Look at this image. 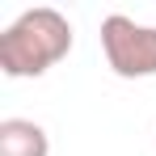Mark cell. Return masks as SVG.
<instances>
[{"label": "cell", "mask_w": 156, "mask_h": 156, "mask_svg": "<svg viewBox=\"0 0 156 156\" xmlns=\"http://www.w3.org/2000/svg\"><path fill=\"white\" fill-rule=\"evenodd\" d=\"M72 51V21L59 9H26L0 34V72L13 80H30L51 72Z\"/></svg>", "instance_id": "1"}, {"label": "cell", "mask_w": 156, "mask_h": 156, "mask_svg": "<svg viewBox=\"0 0 156 156\" xmlns=\"http://www.w3.org/2000/svg\"><path fill=\"white\" fill-rule=\"evenodd\" d=\"M101 51L110 72L122 80L156 76V26H139L122 13H110L101 21Z\"/></svg>", "instance_id": "2"}, {"label": "cell", "mask_w": 156, "mask_h": 156, "mask_svg": "<svg viewBox=\"0 0 156 156\" xmlns=\"http://www.w3.org/2000/svg\"><path fill=\"white\" fill-rule=\"evenodd\" d=\"M0 156H51V139L34 118H4L0 122Z\"/></svg>", "instance_id": "3"}]
</instances>
